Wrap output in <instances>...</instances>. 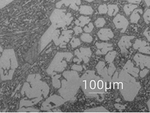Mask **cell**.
I'll use <instances>...</instances> for the list:
<instances>
[{"mask_svg":"<svg viewBox=\"0 0 150 113\" xmlns=\"http://www.w3.org/2000/svg\"><path fill=\"white\" fill-rule=\"evenodd\" d=\"M39 74L29 75L21 91L22 95L25 94L29 99L46 97L49 92L47 84L42 82Z\"/></svg>","mask_w":150,"mask_h":113,"instance_id":"1","label":"cell"},{"mask_svg":"<svg viewBox=\"0 0 150 113\" xmlns=\"http://www.w3.org/2000/svg\"><path fill=\"white\" fill-rule=\"evenodd\" d=\"M18 62L13 49L3 50L0 56V77L2 80H10L13 79Z\"/></svg>","mask_w":150,"mask_h":113,"instance_id":"2","label":"cell"},{"mask_svg":"<svg viewBox=\"0 0 150 113\" xmlns=\"http://www.w3.org/2000/svg\"><path fill=\"white\" fill-rule=\"evenodd\" d=\"M65 11L66 10L55 9L50 18L52 26L56 28H60L70 24L73 18L71 13H68L66 14Z\"/></svg>","mask_w":150,"mask_h":113,"instance_id":"3","label":"cell"},{"mask_svg":"<svg viewBox=\"0 0 150 113\" xmlns=\"http://www.w3.org/2000/svg\"><path fill=\"white\" fill-rule=\"evenodd\" d=\"M119 79L123 80V83H120L119 84H121L122 85L120 91L124 97V99L127 101H132L140 89L141 85L139 83H137L134 78L132 79L130 84H128L127 79H123L120 77H119Z\"/></svg>","mask_w":150,"mask_h":113,"instance_id":"4","label":"cell"},{"mask_svg":"<svg viewBox=\"0 0 150 113\" xmlns=\"http://www.w3.org/2000/svg\"><path fill=\"white\" fill-rule=\"evenodd\" d=\"M74 54L75 56L78 57L79 59L74 58L73 59L74 62H76L78 64H79L82 60H83L85 64H87L89 61V57L92 55V52L89 48H81L80 50L78 49L75 50Z\"/></svg>","mask_w":150,"mask_h":113,"instance_id":"5","label":"cell"},{"mask_svg":"<svg viewBox=\"0 0 150 113\" xmlns=\"http://www.w3.org/2000/svg\"><path fill=\"white\" fill-rule=\"evenodd\" d=\"M113 23L117 29H122L121 33H124L129 25L128 20L120 14H117L114 18L113 19Z\"/></svg>","mask_w":150,"mask_h":113,"instance_id":"6","label":"cell"},{"mask_svg":"<svg viewBox=\"0 0 150 113\" xmlns=\"http://www.w3.org/2000/svg\"><path fill=\"white\" fill-rule=\"evenodd\" d=\"M134 38L133 36H124L122 37L119 42H118V46L121 50V53L122 54L127 53L128 52L127 49H128L130 46H132V43L130 40Z\"/></svg>","mask_w":150,"mask_h":113,"instance_id":"7","label":"cell"},{"mask_svg":"<svg viewBox=\"0 0 150 113\" xmlns=\"http://www.w3.org/2000/svg\"><path fill=\"white\" fill-rule=\"evenodd\" d=\"M56 29L54 26H51L42 37L41 40V50L43 49L51 40H52L53 34Z\"/></svg>","mask_w":150,"mask_h":113,"instance_id":"8","label":"cell"},{"mask_svg":"<svg viewBox=\"0 0 150 113\" xmlns=\"http://www.w3.org/2000/svg\"><path fill=\"white\" fill-rule=\"evenodd\" d=\"M134 60L136 61L137 66H139L141 70H143L145 66L148 69L150 68V57L149 56H144L140 54H137L134 56Z\"/></svg>","mask_w":150,"mask_h":113,"instance_id":"9","label":"cell"},{"mask_svg":"<svg viewBox=\"0 0 150 113\" xmlns=\"http://www.w3.org/2000/svg\"><path fill=\"white\" fill-rule=\"evenodd\" d=\"M133 46L134 49H138L139 52L147 54H150V43L149 42L137 39Z\"/></svg>","mask_w":150,"mask_h":113,"instance_id":"10","label":"cell"},{"mask_svg":"<svg viewBox=\"0 0 150 113\" xmlns=\"http://www.w3.org/2000/svg\"><path fill=\"white\" fill-rule=\"evenodd\" d=\"M81 4V0H62L56 3V6L57 8H60L62 5H65L66 6H69L70 5V8L75 10L78 11L79 8L78 5H80Z\"/></svg>","mask_w":150,"mask_h":113,"instance_id":"11","label":"cell"},{"mask_svg":"<svg viewBox=\"0 0 150 113\" xmlns=\"http://www.w3.org/2000/svg\"><path fill=\"white\" fill-rule=\"evenodd\" d=\"M73 32V30H65L62 32V35L59 37V43L60 48H66V45L69 41V39L71 38V34Z\"/></svg>","mask_w":150,"mask_h":113,"instance_id":"12","label":"cell"},{"mask_svg":"<svg viewBox=\"0 0 150 113\" xmlns=\"http://www.w3.org/2000/svg\"><path fill=\"white\" fill-rule=\"evenodd\" d=\"M96 46L98 49L96 52V54L98 55H104L106 54L109 51L113 49L112 44L109 43H96Z\"/></svg>","mask_w":150,"mask_h":113,"instance_id":"13","label":"cell"},{"mask_svg":"<svg viewBox=\"0 0 150 113\" xmlns=\"http://www.w3.org/2000/svg\"><path fill=\"white\" fill-rule=\"evenodd\" d=\"M97 35L101 40L108 41L114 37V34L110 29L103 28L98 32Z\"/></svg>","mask_w":150,"mask_h":113,"instance_id":"14","label":"cell"},{"mask_svg":"<svg viewBox=\"0 0 150 113\" xmlns=\"http://www.w3.org/2000/svg\"><path fill=\"white\" fill-rule=\"evenodd\" d=\"M123 70L127 72V73H129L130 74L132 75L134 77H138V73L139 72V69L134 68L133 67V64L130 61H128L125 66L123 67Z\"/></svg>","mask_w":150,"mask_h":113,"instance_id":"15","label":"cell"},{"mask_svg":"<svg viewBox=\"0 0 150 113\" xmlns=\"http://www.w3.org/2000/svg\"><path fill=\"white\" fill-rule=\"evenodd\" d=\"M42 99V97L41 98H35L33 100H27L25 99H21L20 102V105H19V108L22 107H30V106L34 105L35 104H37L39 102L41 99Z\"/></svg>","mask_w":150,"mask_h":113,"instance_id":"16","label":"cell"},{"mask_svg":"<svg viewBox=\"0 0 150 113\" xmlns=\"http://www.w3.org/2000/svg\"><path fill=\"white\" fill-rule=\"evenodd\" d=\"M96 69L97 70L98 74L103 76V78H108L107 71H105L107 69L106 67H105V63L103 62H100L96 66Z\"/></svg>","mask_w":150,"mask_h":113,"instance_id":"17","label":"cell"},{"mask_svg":"<svg viewBox=\"0 0 150 113\" xmlns=\"http://www.w3.org/2000/svg\"><path fill=\"white\" fill-rule=\"evenodd\" d=\"M139 14H142L143 13L142 10L141 9H134L130 16V21L132 23H137L138 21L140 19Z\"/></svg>","mask_w":150,"mask_h":113,"instance_id":"18","label":"cell"},{"mask_svg":"<svg viewBox=\"0 0 150 113\" xmlns=\"http://www.w3.org/2000/svg\"><path fill=\"white\" fill-rule=\"evenodd\" d=\"M91 21L90 18L88 16H81L78 20L75 21V24L77 26L80 27H83L86 24H88Z\"/></svg>","mask_w":150,"mask_h":113,"instance_id":"19","label":"cell"},{"mask_svg":"<svg viewBox=\"0 0 150 113\" xmlns=\"http://www.w3.org/2000/svg\"><path fill=\"white\" fill-rule=\"evenodd\" d=\"M79 11L80 14H83V15H92L93 14V10L92 8V7L89 6H81L80 9H79Z\"/></svg>","mask_w":150,"mask_h":113,"instance_id":"20","label":"cell"},{"mask_svg":"<svg viewBox=\"0 0 150 113\" xmlns=\"http://www.w3.org/2000/svg\"><path fill=\"white\" fill-rule=\"evenodd\" d=\"M108 13L110 16H115L119 11V7L116 5H109L108 6Z\"/></svg>","mask_w":150,"mask_h":113,"instance_id":"21","label":"cell"},{"mask_svg":"<svg viewBox=\"0 0 150 113\" xmlns=\"http://www.w3.org/2000/svg\"><path fill=\"white\" fill-rule=\"evenodd\" d=\"M138 6L137 5H133L132 4H130L125 5L123 7V9L127 15H129L130 14H131V13Z\"/></svg>","mask_w":150,"mask_h":113,"instance_id":"22","label":"cell"},{"mask_svg":"<svg viewBox=\"0 0 150 113\" xmlns=\"http://www.w3.org/2000/svg\"><path fill=\"white\" fill-rule=\"evenodd\" d=\"M116 55V52L115 51L109 52L108 54L105 56L106 61H107L108 63H110V64L112 63L113 62V61L114 60Z\"/></svg>","mask_w":150,"mask_h":113,"instance_id":"23","label":"cell"},{"mask_svg":"<svg viewBox=\"0 0 150 113\" xmlns=\"http://www.w3.org/2000/svg\"><path fill=\"white\" fill-rule=\"evenodd\" d=\"M85 113L87 112V113H96V112H109L106 109H105L103 106H100V107H97L95 109H91L88 110H86V111H84Z\"/></svg>","mask_w":150,"mask_h":113,"instance_id":"24","label":"cell"},{"mask_svg":"<svg viewBox=\"0 0 150 113\" xmlns=\"http://www.w3.org/2000/svg\"><path fill=\"white\" fill-rule=\"evenodd\" d=\"M18 112H34V113H37V112H39V110L35 109H33L30 107H22L19 108V109L17 111Z\"/></svg>","mask_w":150,"mask_h":113,"instance_id":"25","label":"cell"},{"mask_svg":"<svg viewBox=\"0 0 150 113\" xmlns=\"http://www.w3.org/2000/svg\"><path fill=\"white\" fill-rule=\"evenodd\" d=\"M81 39L83 42H88V43L92 42L93 40L92 37L88 34H83V35L81 37Z\"/></svg>","mask_w":150,"mask_h":113,"instance_id":"26","label":"cell"},{"mask_svg":"<svg viewBox=\"0 0 150 113\" xmlns=\"http://www.w3.org/2000/svg\"><path fill=\"white\" fill-rule=\"evenodd\" d=\"M70 44H71V47H72L73 48H76V47H77L78 46H79V45H81V41H80L79 39H78V38H74V37H73V38L71 39V41L70 42Z\"/></svg>","mask_w":150,"mask_h":113,"instance_id":"27","label":"cell"},{"mask_svg":"<svg viewBox=\"0 0 150 113\" xmlns=\"http://www.w3.org/2000/svg\"><path fill=\"white\" fill-rule=\"evenodd\" d=\"M106 21L103 18H99L95 21V24L97 27H103Z\"/></svg>","mask_w":150,"mask_h":113,"instance_id":"28","label":"cell"},{"mask_svg":"<svg viewBox=\"0 0 150 113\" xmlns=\"http://www.w3.org/2000/svg\"><path fill=\"white\" fill-rule=\"evenodd\" d=\"M143 19L147 24H149L150 21V9H147L143 15Z\"/></svg>","mask_w":150,"mask_h":113,"instance_id":"29","label":"cell"},{"mask_svg":"<svg viewBox=\"0 0 150 113\" xmlns=\"http://www.w3.org/2000/svg\"><path fill=\"white\" fill-rule=\"evenodd\" d=\"M108 6L106 4H103L101 5L98 7V11L99 13L100 14H106L108 13Z\"/></svg>","mask_w":150,"mask_h":113,"instance_id":"30","label":"cell"},{"mask_svg":"<svg viewBox=\"0 0 150 113\" xmlns=\"http://www.w3.org/2000/svg\"><path fill=\"white\" fill-rule=\"evenodd\" d=\"M14 0H0V9L6 6L7 5L14 1Z\"/></svg>","mask_w":150,"mask_h":113,"instance_id":"31","label":"cell"},{"mask_svg":"<svg viewBox=\"0 0 150 113\" xmlns=\"http://www.w3.org/2000/svg\"><path fill=\"white\" fill-rule=\"evenodd\" d=\"M108 74H109L110 77L112 76V74H114V71L116 70V67H115L114 64H113L112 62L110 64L109 68V69H108Z\"/></svg>","mask_w":150,"mask_h":113,"instance_id":"32","label":"cell"},{"mask_svg":"<svg viewBox=\"0 0 150 113\" xmlns=\"http://www.w3.org/2000/svg\"><path fill=\"white\" fill-rule=\"evenodd\" d=\"M93 28H94V26H93V23H89L88 24V27H87V26L85 27L83 29V30L86 33H90L92 31Z\"/></svg>","mask_w":150,"mask_h":113,"instance_id":"33","label":"cell"},{"mask_svg":"<svg viewBox=\"0 0 150 113\" xmlns=\"http://www.w3.org/2000/svg\"><path fill=\"white\" fill-rule=\"evenodd\" d=\"M71 69L74 71H81L83 70V67L81 65H77V64H74L71 67Z\"/></svg>","mask_w":150,"mask_h":113,"instance_id":"34","label":"cell"},{"mask_svg":"<svg viewBox=\"0 0 150 113\" xmlns=\"http://www.w3.org/2000/svg\"><path fill=\"white\" fill-rule=\"evenodd\" d=\"M73 31H74L75 35H78L80 33H82V31H83L81 27H79V26H77L73 28Z\"/></svg>","mask_w":150,"mask_h":113,"instance_id":"35","label":"cell"},{"mask_svg":"<svg viewBox=\"0 0 150 113\" xmlns=\"http://www.w3.org/2000/svg\"><path fill=\"white\" fill-rule=\"evenodd\" d=\"M149 27H147V28H146V29L144 31V33H143V35L145 36L146 37H147V40H148V41L149 42H150V31L149 30Z\"/></svg>","mask_w":150,"mask_h":113,"instance_id":"36","label":"cell"},{"mask_svg":"<svg viewBox=\"0 0 150 113\" xmlns=\"http://www.w3.org/2000/svg\"><path fill=\"white\" fill-rule=\"evenodd\" d=\"M149 71V69H143V70H142L140 72V77L141 78H144L147 74Z\"/></svg>","mask_w":150,"mask_h":113,"instance_id":"37","label":"cell"},{"mask_svg":"<svg viewBox=\"0 0 150 113\" xmlns=\"http://www.w3.org/2000/svg\"><path fill=\"white\" fill-rule=\"evenodd\" d=\"M130 4H139L142 0H127Z\"/></svg>","mask_w":150,"mask_h":113,"instance_id":"38","label":"cell"},{"mask_svg":"<svg viewBox=\"0 0 150 113\" xmlns=\"http://www.w3.org/2000/svg\"><path fill=\"white\" fill-rule=\"evenodd\" d=\"M114 106H115L116 109H119V110H122V109H123L125 108V106H123V105H120L119 104H115Z\"/></svg>","mask_w":150,"mask_h":113,"instance_id":"39","label":"cell"},{"mask_svg":"<svg viewBox=\"0 0 150 113\" xmlns=\"http://www.w3.org/2000/svg\"><path fill=\"white\" fill-rule=\"evenodd\" d=\"M144 2L146 4L147 7H149L150 6V0H144Z\"/></svg>","mask_w":150,"mask_h":113,"instance_id":"40","label":"cell"},{"mask_svg":"<svg viewBox=\"0 0 150 113\" xmlns=\"http://www.w3.org/2000/svg\"><path fill=\"white\" fill-rule=\"evenodd\" d=\"M86 1H87V2H92V1H94L95 0H86Z\"/></svg>","mask_w":150,"mask_h":113,"instance_id":"41","label":"cell"},{"mask_svg":"<svg viewBox=\"0 0 150 113\" xmlns=\"http://www.w3.org/2000/svg\"><path fill=\"white\" fill-rule=\"evenodd\" d=\"M2 51H3L2 48V47L0 46V53H1H1H2Z\"/></svg>","mask_w":150,"mask_h":113,"instance_id":"42","label":"cell"},{"mask_svg":"<svg viewBox=\"0 0 150 113\" xmlns=\"http://www.w3.org/2000/svg\"><path fill=\"white\" fill-rule=\"evenodd\" d=\"M148 107H149V110H150V100H149V102H148Z\"/></svg>","mask_w":150,"mask_h":113,"instance_id":"43","label":"cell"},{"mask_svg":"<svg viewBox=\"0 0 150 113\" xmlns=\"http://www.w3.org/2000/svg\"><path fill=\"white\" fill-rule=\"evenodd\" d=\"M103 1H108V0H103Z\"/></svg>","mask_w":150,"mask_h":113,"instance_id":"44","label":"cell"},{"mask_svg":"<svg viewBox=\"0 0 150 113\" xmlns=\"http://www.w3.org/2000/svg\"><path fill=\"white\" fill-rule=\"evenodd\" d=\"M125 1H127V0H125Z\"/></svg>","mask_w":150,"mask_h":113,"instance_id":"45","label":"cell"}]
</instances>
